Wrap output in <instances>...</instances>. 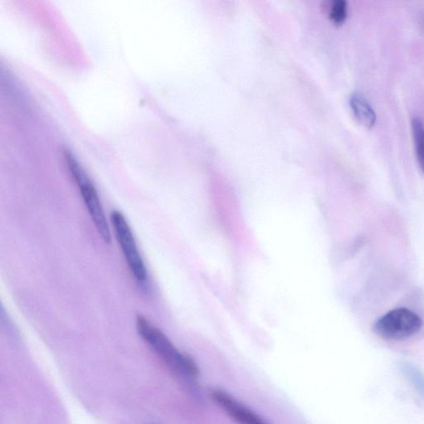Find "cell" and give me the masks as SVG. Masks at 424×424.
I'll use <instances>...</instances> for the list:
<instances>
[{
	"instance_id": "obj_1",
	"label": "cell",
	"mask_w": 424,
	"mask_h": 424,
	"mask_svg": "<svg viewBox=\"0 0 424 424\" xmlns=\"http://www.w3.org/2000/svg\"><path fill=\"white\" fill-rule=\"evenodd\" d=\"M136 329L139 335L154 352L161 358L164 363L186 384L188 388L201 399L197 378L199 377V368L190 356L179 351L164 333L152 324L145 316H136Z\"/></svg>"
},
{
	"instance_id": "obj_2",
	"label": "cell",
	"mask_w": 424,
	"mask_h": 424,
	"mask_svg": "<svg viewBox=\"0 0 424 424\" xmlns=\"http://www.w3.org/2000/svg\"><path fill=\"white\" fill-rule=\"evenodd\" d=\"M65 161L72 179L75 181L81 192L86 209L93 221L97 230L102 240L110 244L111 242V232L108 221L106 220L104 209H103L100 197L92 180L89 178L83 167L77 161L71 152H64Z\"/></svg>"
},
{
	"instance_id": "obj_3",
	"label": "cell",
	"mask_w": 424,
	"mask_h": 424,
	"mask_svg": "<svg viewBox=\"0 0 424 424\" xmlns=\"http://www.w3.org/2000/svg\"><path fill=\"white\" fill-rule=\"evenodd\" d=\"M111 225L118 244L125 257L128 267L134 279L140 285L145 286L149 280L147 267L139 253L135 238L125 216L121 212L114 210L110 214Z\"/></svg>"
},
{
	"instance_id": "obj_4",
	"label": "cell",
	"mask_w": 424,
	"mask_h": 424,
	"mask_svg": "<svg viewBox=\"0 0 424 424\" xmlns=\"http://www.w3.org/2000/svg\"><path fill=\"white\" fill-rule=\"evenodd\" d=\"M423 327V321L414 312L399 307L378 319L374 325V332L381 339L401 341L410 339Z\"/></svg>"
},
{
	"instance_id": "obj_5",
	"label": "cell",
	"mask_w": 424,
	"mask_h": 424,
	"mask_svg": "<svg viewBox=\"0 0 424 424\" xmlns=\"http://www.w3.org/2000/svg\"><path fill=\"white\" fill-rule=\"evenodd\" d=\"M210 396L237 424H269L225 390L212 389Z\"/></svg>"
},
{
	"instance_id": "obj_6",
	"label": "cell",
	"mask_w": 424,
	"mask_h": 424,
	"mask_svg": "<svg viewBox=\"0 0 424 424\" xmlns=\"http://www.w3.org/2000/svg\"><path fill=\"white\" fill-rule=\"evenodd\" d=\"M350 105L362 125L372 129L376 122V114L366 98L360 92H354L350 97Z\"/></svg>"
},
{
	"instance_id": "obj_7",
	"label": "cell",
	"mask_w": 424,
	"mask_h": 424,
	"mask_svg": "<svg viewBox=\"0 0 424 424\" xmlns=\"http://www.w3.org/2000/svg\"><path fill=\"white\" fill-rule=\"evenodd\" d=\"M412 130L414 139L416 156L419 167L424 172V123L421 119L414 117L412 119Z\"/></svg>"
},
{
	"instance_id": "obj_8",
	"label": "cell",
	"mask_w": 424,
	"mask_h": 424,
	"mask_svg": "<svg viewBox=\"0 0 424 424\" xmlns=\"http://www.w3.org/2000/svg\"><path fill=\"white\" fill-rule=\"evenodd\" d=\"M401 369L403 376L424 401V374L422 370L410 363H403Z\"/></svg>"
},
{
	"instance_id": "obj_9",
	"label": "cell",
	"mask_w": 424,
	"mask_h": 424,
	"mask_svg": "<svg viewBox=\"0 0 424 424\" xmlns=\"http://www.w3.org/2000/svg\"><path fill=\"white\" fill-rule=\"evenodd\" d=\"M347 2L345 0H333L329 5V18L336 24L343 23L347 17Z\"/></svg>"
}]
</instances>
